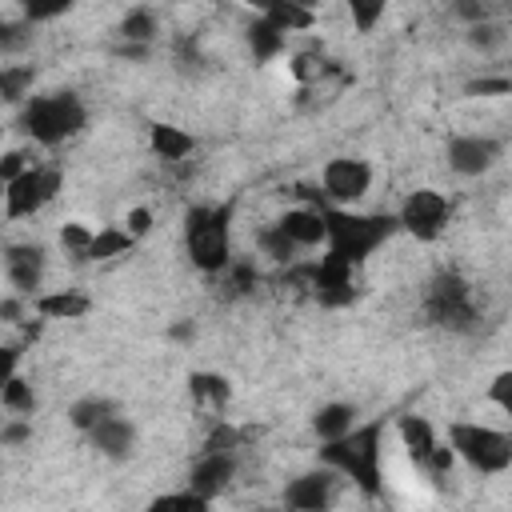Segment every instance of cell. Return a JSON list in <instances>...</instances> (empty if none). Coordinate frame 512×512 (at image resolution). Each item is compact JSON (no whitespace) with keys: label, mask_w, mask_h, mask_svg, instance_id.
<instances>
[{"label":"cell","mask_w":512,"mask_h":512,"mask_svg":"<svg viewBox=\"0 0 512 512\" xmlns=\"http://www.w3.org/2000/svg\"><path fill=\"white\" fill-rule=\"evenodd\" d=\"M0 404H4V412H8V416H32L40 400H36L32 384H28L20 372H12V376H4V388H0Z\"/></svg>","instance_id":"cell-26"},{"label":"cell","mask_w":512,"mask_h":512,"mask_svg":"<svg viewBox=\"0 0 512 512\" xmlns=\"http://www.w3.org/2000/svg\"><path fill=\"white\" fill-rule=\"evenodd\" d=\"M188 396H192V404H208V408L224 412L228 400H232V384L220 372H192L188 376Z\"/></svg>","instance_id":"cell-23"},{"label":"cell","mask_w":512,"mask_h":512,"mask_svg":"<svg viewBox=\"0 0 512 512\" xmlns=\"http://www.w3.org/2000/svg\"><path fill=\"white\" fill-rule=\"evenodd\" d=\"M244 4H248V8L256 12V16H264V12H268V8L276 4V0H244Z\"/></svg>","instance_id":"cell-48"},{"label":"cell","mask_w":512,"mask_h":512,"mask_svg":"<svg viewBox=\"0 0 512 512\" xmlns=\"http://www.w3.org/2000/svg\"><path fill=\"white\" fill-rule=\"evenodd\" d=\"M464 40H468V48H476V52H496L504 40H508V32H504V24H496V20H480V24H468V32H464Z\"/></svg>","instance_id":"cell-32"},{"label":"cell","mask_w":512,"mask_h":512,"mask_svg":"<svg viewBox=\"0 0 512 512\" xmlns=\"http://www.w3.org/2000/svg\"><path fill=\"white\" fill-rule=\"evenodd\" d=\"M240 440H244V432H240L236 424L216 420V424L208 428V436H204V452H236Z\"/></svg>","instance_id":"cell-34"},{"label":"cell","mask_w":512,"mask_h":512,"mask_svg":"<svg viewBox=\"0 0 512 512\" xmlns=\"http://www.w3.org/2000/svg\"><path fill=\"white\" fill-rule=\"evenodd\" d=\"M224 276H232V288H236V292L256 288V268H252V264H228Z\"/></svg>","instance_id":"cell-43"},{"label":"cell","mask_w":512,"mask_h":512,"mask_svg":"<svg viewBox=\"0 0 512 512\" xmlns=\"http://www.w3.org/2000/svg\"><path fill=\"white\" fill-rule=\"evenodd\" d=\"M320 464L336 468L368 500H376L384 492V420H368V424H356L340 440H324Z\"/></svg>","instance_id":"cell-1"},{"label":"cell","mask_w":512,"mask_h":512,"mask_svg":"<svg viewBox=\"0 0 512 512\" xmlns=\"http://www.w3.org/2000/svg\"><path fill=\"white\" fill-rule=\"evenodd\" d=\"M296 248H320L328 244V220H324V204H300V208H288L280 220H276Z\"/></svg>","instance_id":"cell-16"},{"label":"cell","mask_w":512,"mask_h":512,"mask_svg":"<svg viewBox=\"0 0 512 512\" xmlns=\"http://www.w3.org/2000/svg\"><path fill=\"white\" fill-rule=\"evenodd\" d=\"M308 292L320 300V308H348V304H356V296H360L356 264L336 256V252H324L320 260L308 264Z\"/></svg>","instance_id":"cell-9"},{"label":"cell","mask_w":512,"mask_h":512,"mask_svg":"<svg viewBox=\"0 0 512 512\" xmlns=\"http://www.w3.org/2000/svg\"><path fill=\"white\" fill-rule=\"evenodd\" d=\"M148 148H152L164 164H180V160H188V156L196 152V136L184 132L180 124L156 120V124H148Z\"/></svg>","instance_id":"cell-19"},{"label":"cell","mask_w":512,"mask_h":512,"mask_svg":"<svg viewBox=\"0 0 512 512\" xmlns=\"http://www.w3.org/2000/svg\"><path fill=\"white\" fill-rule=\"evenodd\" d=\"M32 164H36V160H28V152H24V148H8V152H4V160H0V180L8 184V180H16L20 172H28Z\"/></svg>","instance_id":"cell-39"},{"label":"cell","mask_w":512,"mask_h":512,"mask_svg":"<svg viewBox=\"0 0 512 512\" xmlns=\"http://www.w3.org/2000/svg\"><path fill=\"white\" fill-rule=\"evenodd\" d=\"M28 440H32V420L28 416H8L4 428H0V444L16 448V444H28Z\"/></svg>","instance_id":"cell-38"},{"label":"cell","mask_w":512,"mask_h":512,"mask_svg":"<svg viewBox=\"0 0 512 512\" xmlns=\"http://www.w3.org/2000/svg\"><path fill=\"white\" fill-rule=\"evenodd\" d=\"M420 308H424V320L432 328H444L452 336H472L480 332V300H476V288L468 276H460L456 268H440L428 284H424V296H420Z\"/></svg>","instance_id":"cell-4"},{"label":"cell","mask_w":512,"mask_h":512,"mask_svg":"<svg viewBox=\"0 0 512 512\" xmlns=\"http://www.w3.org/2000/svg\"><path fill=\"white\" fill-rule=\"evenodd\" d=\"M320 64H324V60H320ZM320 64H316L312 56H296V60H292V76H296V80H312V76H320Z\"/></svg>","instance_id":"cell-45"},{"label":"cell","mask_w":512,"mask_h":512,"mask_svg":"<svg viewBox=\"0 0 512 512\" xmlns=\"http://www.w3.org/2000/svg\"><path fill=\"white\" fill-rule=\"evenodd\" d=\"M236 472H240L236 452H200V460L188 468V488L200 492L204 500H216L232 488Z\"/></svg>","instance_id":"cell-14"},{"label":"cell","mask_w":512,"mask_h":512,"mask_svg":"<svg viewBox=\"0 0 512 512\" xmlns=\"http://www.w3.org/2000/svg\"><path fill=\"white\" fill-rule=\"evenodd\" d=\"M16 8H20V16H24L28 24H48V20L72 12L76 0H16Z\"/></svg>","instance_id":"cell-33"},{"label":"cell","mask_w":512,"mask_h":512,"mask_svg":"<svg viewBox=\"0 0 512 512\" xmlns=\"http://www.w3.org/2000/svg\"><path fill=\"white\" fill-rule=\"evenodd\" d=\"M16 128L40 148H60L88 128V104L72 88L36 92L16 108Z\"/></svg>","instance_id":"cell-2"},{"label":"cell","mask_w":512,"mask_h":512,"mask_svg":"<svg viewBox=\"0 0 512 512\" xmlns=\"http://www.w3.org/2000/svg\"><path fill=\"white\" fill-rule=\"evenodd\" d=\"M24 28H32V24H28V20H24V24H4V32H0V48H4V52H16Z\"/></svg>","instance_id":"cell-46"},{"label":"cell","mask_w":512,"mask_h":512,"mask_svg":"<svg viewBox=\"0 0 512 512\" xmlns=\"http://www.w3.org/2000/svg\"><path fill=\"white\" fill-rule=\"evenodd\" d=\"M504 156V140L500 136H488V132H460L444 144V160L456 176L464 180H476L484 172H492Z\"/></svg>","instance_id":"cell-11"},{"label":"cell","mask_w":512,"mask_h":512,"mask_svg":"<svg viewBox=\"0 0 512 512\" xmlns=\"http://www.w3.org/2000/svg\"><path fill=\"white\" fill-rule=\"evenodd\" d=\"M44 272H48V248L44 244H8L4 248V276H8V288L20 292V296H40L44 288Z\"/></svg>","instance_id":"cell-13"},{"label":"cell","mask_w":512,"mask_h":512,"mask_svg":"<svg viewBox=\"0 0 512 512\" xmlns=\"http://www.w3.org/2000/svg\"><path fill=\"white\" fill-rule=\"evenodd\" d=\"M376 172L364 156H332L324 168H320V188H324V200L336 204V208H352L356 200L368 196Z\"/></svg>","instance_id":"cell-10"},{"label":"cell","mask_w":512,"mask_h":512,"mask_svg":"<svg viewBox=\"0 0 512 512\" xmlns=\"http://www.w3.org/2000/svg\"><path fill=\"white\" fill-rule=\"evenodd\" d=\"M396 220H400V232L416 236L420 244H432V240L444 236V228L452 220V200L440 188H412L400 200Z\"/></svg>","instance_id":"cell-7"},{"label":"cell","mask_w":512,"mask_h":512,"mask_svg":"<svg viewBox=\"0 0 512 512\" xmlns=\"http://www.w3.org/2000/svg\"><path fill=\"white\" fill-rule=\"evenodd\" d=\"M32 80H36V68L32 64H4L0 68V100L20 108L28 96H32Z\"/></svg>","instance_id":"cell-25"},{"label":"cell","mask_w":512,"mask_h":512,"mask_svg":"<svg viewBox=\"0 0 512 512\" xmlns=\"http://www.w3.org/2000/svg\"><path fill=\"white\" fill-rule=\"evenodd\" d=\"M244 40H248L252 60H256V64H268V60H276V56L284 52L288 32H284V28H276L268 16H256V20L244 28Z\"/></svg>","instance_id":"cell-21"},{"label":"cell","mask_w":512,"mask_h":512,"mask_svg":"<svg viewBox=\"0 0 512 512\" xmlns=\"http://www.w3.org/2000/svg\"><path fill=\"white\" fill-rule=\"evenodd\" d=\"M208 504H212V500H204V496L192 492V488H184V492H164V496L152 500L156 512H160V508H192V512H196V508H208Z\"/></svg>","instance_id":"cell-37"},{"label":"cell","mask_w":512,"mask_h":512,"mask_svg":"<svg viewBox=\"0 0 512 512\" xmlns=\"http://www.w3.org/2000/svg\"><path fill=\"white\" fill-rule=\"evenodd\" d=\"M344 8H348V16H352V28H356L360 36H368V32H376V24L384 20L388 0H344Z\"/></svg>","instance_id":"cell-31"},{"label":"cell","mask_w":512,"mask_h":512,"mask_svg":"<svg viewBox=\"0 0 512 512\" xmlns=\"http://www.w3.org/2000/svg\"><path fill=\"white\" fill-rule=\"evenodd\" d=\"M168 336L188 344V340H196V324H192V320H180V324H172V328H168Z\"/></svg>","instance_id":"cell-47"},{"label":"cell","mask_w":512,"mask_h":512,"mask_svg":"<svg viewBox=\"0 0 512 512\" xmlns=\"http://www.w3.org/2000/svg\"><path fill=\"white\" fill-rule=\"evenodd\" d=\"M204 4H224V0H204Z\"/></svg>","instance_id":"cell-49"},{"label":"cell","mask_w":512,"mask_h":512,"mask_svg":"<svg viewBox=\"0 0 512 512\" xmlns=\"http://www.w3.org/2000/svg\"><path fill=\"white\" fill-rule=\"evenodd\" d=\"M112 56H120V60H148L152 56V44H136V40H120L116 48H112Z\"/></svg>","instance_id":"cell-44"},{"label":"cell","mask_w":512,"mask_h":512,"mask_svg":"<svg viewBox=\"0 0 512 512\" xmlns=\"http://www.w3.org/2000/svg\"><path fill=\"white\" fill-rule=\"evenodd\" d=\"M448 444L460 464H468L476 476H500L512 468V432L476 424V420H456L448 424Z\"/></svg>","instance_id":"cell-6"},{"label":"cell","mask_w":512,"mask_h":512,"mask_svg":"<svg viewBox=\"0 0 512 512\" xmlns=\"http://www.w3.org/2000/svg\"><path fill=\"white\" fill-rule=\"evenodd\" d=\"M232 216L236 200L224 204H192L184 212V252L196 272L220 276L232 264Z\"/></svg>","instance_id":"cell-3"},{"label":"cell","mask_w":512,"mask_h":512,"mask_svg":"<svg viewBox=\"0 0 512 512\" xmlns=\"http://www.w3.org/2000/svg\"><path fill=\"white\" fill-rule=\"evenodd\" d=\"M488 404L500 408L504 416H512V368H504V372L492 376V384H488Z\"/></svg>","instance_id":"cell-36"},{"label":"cell","mask_w":512,"mask_h":512,"mask_svg":"<svg viewBox=\"0 0 512 512\" xmlns=\"http://www.w3.org/2000/svg\"><path fill=\"white\" fill-rule=\"evenodd\" d=\"M396 436H400V448L408 452V460H412L416 468H424V464L432 460V452L440 448V436H436L432 420H428V416H416V412L396 416Z\"/></svg>","instance_id":"cell-17"},{"label":"cell","mask_w":512,"mask_h":512,"mask_svg":"<svg viewBox=\"0 0 512 512\" xmlns=\"http://www.w3.org/2000/svg\"><path fill=\"white\" fill-rule=\"evenodd\" d=\"M356 424H360V404H352V400H328L312 412V432L320 436V444L348 436Z\"/></svg>","instance_id":"cell-20"},{"label":"cell","mask_w":512,"mask_h":512,"mask_svg":"<svg viewBox=\"0 0 512 512\" xmlns=\"http://www.w3.org/2000/svg\"><path fill=\"white\" fill-rule=\"evenodd\" d=\"M256 244H260V252L272 260V264H296V244H292V236L280 228V224H268V228H260V236H256Z\"/></svg>","instance_id":"cell-29"},{"label":"cell","mask_w":512,"mask_h":512,"mask_svg":"<svg viewBox=\"0 0 512 512\" xmlns=\"http://www.w3.org/2000/svg\"><path fill=\"white\" fill-rule=\"evenodd\" d=\"M88 440H92V448L104 456V460H116V464H124V460H132L136 456V424L128 420V416H120V412H112V416H104L92 432H88Z\"/></svg>","instance_id":"cell-15"},{"label":"cell","mask_w":512,"mask_h":512,"mask_svg":"<svg viewBox=\"0 0 512 512\" xmlns=\"http://www.w3.org/2000/svg\"><path fill=\"white\" fill-rule=\"evenodd\" d=\"M64 176L60 168L52 164H32L28 172H20L16 180L4 184V216L8 220H24V216H36L40 208H48L60 192Z\"/></svg>","instance_id":"cell-8"},{"label":"cell","mask_w":512,"mask_h":512,"mask_svg":"<svg viewBox=\"0 0 512 512\" xmlns=\"http://www.w3.org/2000/svg\"><path fill=\"white\" fill-rule=\"evenodd\" d=\"M28 308H32L40 320H80V316L92 312V296H84V292H76V288H56V292L32 296Z\"/></svg>","instance_id":"cell-18"},{"label":"cell","mask_w":512,"mask_h":512,"mask_svg":"<svg viewBox=\"0 0 512 512\" xmlns=\"http://www.w3.org/2000/svg\"><path fill=\"white\" fill-rule=\"evenodd\" d=\"M60 248H64V256H72V260H88V248H92V240H96V228H88V224H80V220H68V224H60Z\"/></svg>","instance_id":"cell-30"},{"label":"cell","mask_w":512,"mask_h":512,"mask_svg":"<svg viewBox=\"0 0 512 512\" xmlns=\"http://www.w3.org/2000/svg\"><path fill=\"white\" fill-rule=\"evenodd\" d=\"M24 304H32V300L20 296V292H8V296L0 300V320H4V324H20V320H24Z\"/></svg>","instance_id":"cell-41"},{"label":"cell","mask_w":512,"mask_h":512,"mask_svg":"<svg viewBox=\"0 0 512 512\" xmlns=\"http://www.w3.org/2000/svg\"><path fill=\"white\" fill-rule=\"evenodd\" d=\"M464 92H468V96H496V92L508 96V92H512V80H508V76H480V80H468Z\"/></svg>","instance_id":"cell-40"},{"label":"cell","mask_w":512,"mask_h":512,"mask_svg":"<svg viewBox=\"0 0 512 512\" xmlns=\"http://www.w3.org/2000/svg\"><path fill=\"white\" fill-rule=\"evenodd\" d=\"M124 228L140 240V236H148V228H152V212L144 208V204H136V208H128V220H124Z\"/></svg>","instance_id":"cell-42"},{"label":"cell","mask_w":512,"mask_h":512,"mask_svg":"<svg viewBox=\"0 0 512 512\" xmlns=\"http://www.w3.org/2000/svg\"><path fill=\"white\" fill-rule=\"evenodd\" d=\"M132 248H136V236H132L128 228L104 224V228H96V240H92V248H88V260H92V264L116 260V256H128Z\"/></svg>","instance_id":"cell-24"},{"label":"cell","mask_w":512,"mask_h":512,"mask_svg":"<svg viewBox=\"0 0 512 512\" xmlns=\"http://www.w3.org/2000/svg\"><path fill=\"white\" fill-rule=\"evenodd\" d=\"M508 4H512V0H508Z\"/></svg>","instance_id":"cell-50"},{"label":"cell","mask_w":512,"mask_h":512,"mask_svg":"<svg viewBox=\"0 0 512 512\" xmlns=\"http://www.w3.org/2000/svg\"><path fill=\"white\" fill-rule=\"evenodd\" d=\"M448 12L468 28V24H480V20H492V4L488 0H448Z\"/></svg>","instance_id":"cell-35"},{"label":"cell","mask_w":512,"mask_h":512,"mask_svg":"<svg viewBox=\"0 0 512 512\" xmlns=\"http://www.w3.org/2000/svg\"><path fill=\"white\" fill-rule=\"evenodd\" d=\"M324 220H328V252L352 260L356 268L400 232L396 212H352V208H336L324 204Z\"/></svg>","instance_id":"cell-5"},{"label":"cell","mask_w":512,"mask_h":512,"mask_svg":"<svg viewBox=\"0 0 512 512\" xmlns=\"http://www.w3.org/2000/svg\"><path fill=\"white\" fill-rule=\"evenodd\" d=\"M156 32H160V24H156V12L152 8H128L124 20L116 24V36L120 40H136V44H152Z\"/></svg>","instance_id":"cell-28"},{"label":"cell","mask_w":512,"mask_h":512,"mask_svg":"<svg viewBox=\"0 0 512 512\" xmlns=\"http://www.w3.org/2000/svg\"><path fill=\"white\" fill-rule=\"evenodd\" d=\"M264 16H268L276 28H284V32H312V28H316V8H304V4H296V0H276Z\"/></svg>","instance_id":"cell-27"},{"label":"cell","mask_w":512,"mask_h":512,"mask_svg":"<svg viewBox=\"0 0 512 512\" xmlns=\"http://www.w3.org/2000/svg\"><path fill=\"white\" fill-rule=\"evenodd\" d=\"M340 472L328 468V464H316L300 476H292L280 492V504L284 508H296V512H324L336 504V488H340Z\"/></svg>","instance_id":"cell-12"},{"label":"cell","mask_w":512,"mask_h":512,"mask_svg":"<svg viewBox=\"0 0 512 512\" xmlns=\"http://www.w3.org/2000/svg\"><path fill=\"white\" fill-rule=\"evenodd\" d=\"M112 412H120V404L112 400V396H100V392H88V396H80V400H72L68 404V424L76 428V432H92L104 416H112Z\"/></svg>","instance_id":"cell-22"}]
</instances>
